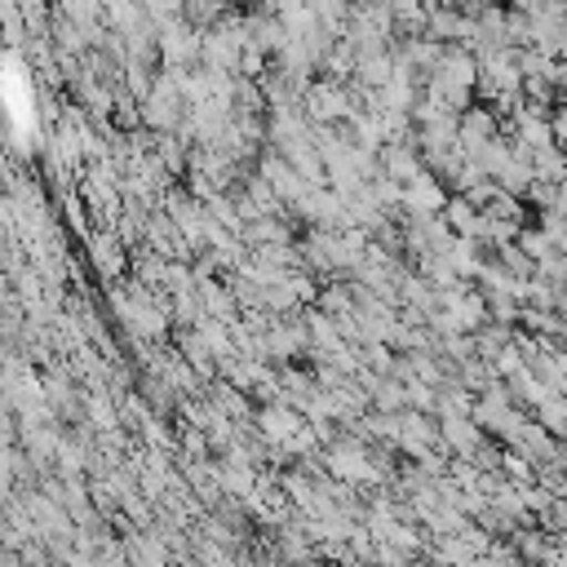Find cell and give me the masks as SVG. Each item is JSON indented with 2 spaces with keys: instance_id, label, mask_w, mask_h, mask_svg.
I'll use <instances>...</instances> for the list:
<instances>
[]
</instances>
